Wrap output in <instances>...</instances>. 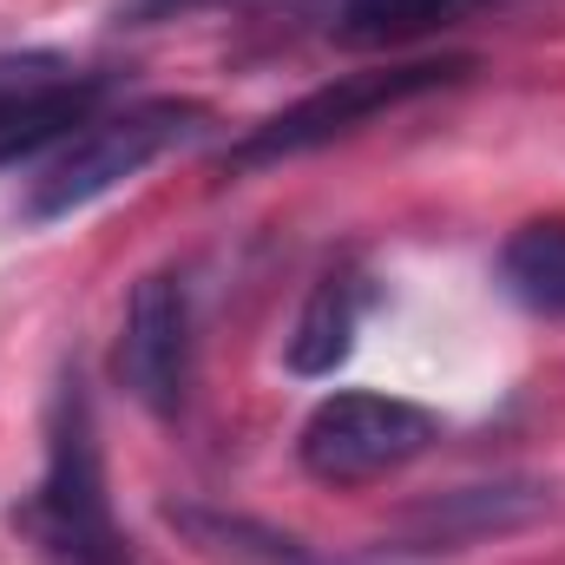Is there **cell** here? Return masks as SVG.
I'll return each instance as SVG.
<instances>
[{
  "label": "cell",
  "mask_w": 565,
  "mask_h": 565,
  "mask_svg": "<svg viewBox=\"0 0 565 565\" xmlns=\"http://www.w3.org/2000/svg\"><path fill=\"white\" fill-rule=\"evenodd\" d=\"M533 513H546V493L540 487H460V493H440L434 507H422L408 520V546L454 553V546H473L487 533H513Z\"/></svg>",
  "instance_id": "obj_8"
},
{
  "label": "cell",
  "mask_w": 565,
  "mask_h": 565,
  "mask_svg": "<svg viewBox=\"0 0 565 565\" xmlns=\"http://www.w3.org/2000/svg\"><path fill=\"white\" fill-rule=\"evenodd\" d=\"M362 316H369V282L355 270H329V277L309 289L296 329H289V375H335L349 355H355V335H362Z\"/></svg>",
  "instance_id": "obj_7"
},
{
  "label": "cell",
  "mask_w": 565,
  "mask_h": 565,
  "mask_svg": "<svg viewBox=\"0 0 565 565\" xmlns=\"http://www.w3.org/2000/svg\"><path fill=\"white\" fill-rule=\"evenodd\" d=\"M119 99L106 66H73L60 53H0V171L60 151Z\"/></svg>",
  "instance_id": "obj_5"
},
{
  "label": "cell",
  "mask_w": 565,
  "mask_h": 565,
  "mask_svg": "<svg viewBox=\"0 0 565 565\" xmlns=\"http://www.w3.org/2000/svg\"><path fill=\"white\" fill-rule=\"evenodd\" d=\"M113 369L139 408H151V415L184 408V388H191V289H184V277L151 270L132 282Z\"/></svg>",
  "instance_id": "obj_6"
},
{
  "label": "cell",
  "mask_w": 565,
  "mask_h": 565,
  "mask_svg": "<svg viewBox=\"0 0 565 565\" xmlns=\"http://www.w3.org/2000/svg\"><path fill=\"white\" fill-rule=\"evenodd\" d=\"M473 60H402V66H369V73H342L316 93H302L296 106L270 113L264 126H250L237 145H224V171H264V164H282V158H302V151H322V145L362 132L369 119L422 99V93H440L454 79H467Z\"/></svg>",
  "instance_id": "obj_2"
},
{
  "label": "cell",
  "mask_w": 565,
  "mask_h": 565,
  "mask_svg": "<svg viewBox=\"0 0 565 565\" xmlns=\"http://www.w3.org/2000/svg\"><path fill=\"white\" fill-rule=\"evenodd\" d=\"M33 520H40V540L53 546L60 565H126V540H119V520L106 500L99 434H93V408H86L79 382H60V395H53L46 473L33 493Z\"/></svg>",
  "instance_id": "obj_3"
},
{
  "label": "cell",
  "mask_w": 565,
  "mask_h": 565,
  "mask_svg": "<svg viewBox=\"0 0 565 565\" xmlns=\"http://www.w3.org/2000/svg\"><path fill=\"white\" fill-rule=\"evenodd\" d=\"M480 0H322L329 33L349 46H408L434 26H454Z\"/></svg>",
  "instance_id": "obj_10"
},
{
  "label": "cell",
  "mask_w": 565,
  "mask_h": 565,
  "mask_svg": "<svg viewBox=\"0 0 565 565\" xmlns=\"http://www.w3.org/2000/svg\"><path fill=\"white\" fill-rule=\"evenodd\" d=\"M191 7H204V0H126V7H119V20L151 26V20H171V13H191Z\"/></svg>",
  "instance_id": "obj_11"
},
{
  "label": "cell",
  "mask_w": 565,
  "mask_h": 565,
  "mask_svg": "<svg viewBox=\"0 0 565 565\" xmlns=\"http://www.w3.org/2000/svg\"><path fill=\"white\" fill-rule=\"evenodd\" d=\"M500 282L520 309L565 322V217H533L500 244Z\"/></svg>",
  "instance_id": "obj_9"
},
{
  "label": "cell",
  "mask_w": 565,
  "mask_h": 565,
  "mask_svg": "<svg viewBox=\"0 0 565 565\" xmlns=\"http://www.w3.org/2000/svg\"><path fill=\"white\" fill-rule=\"evenodd\" d=\"M434 440H440L434 408L408 402V395L342 388V395L309 408V422L296 434V460L322 487H362V480L402 473L408 460H422Z\"/></svg>",
  "instance_id": "obj_4"
},
{
  "label": "cell",
  "mask_w": 565,
  "mask_h": 565,
  "mask_svg": "<svg viewBox=\"0 0 565 565\" xmlns=\"http://www.w3.org/2000/svg\"><path fill=\"white\" fill-rule=\"evenodd\" d=\"M211 126V113L198 99H132V106H106L86 132L60 145L33 191H26V224H60L86 204H99L106 191L132 184L145 164H158L164 151H178L184 139H198Z\"/></svg>",
  "instance_id": "obj_1"
}]
</instances>
